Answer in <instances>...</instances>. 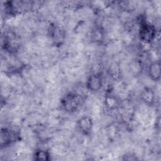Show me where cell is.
Instances as JSON below:
<instances>
[{
	"label": "cell",
	"instance_id": "obj_1",
	"mask_svg": "<svg viewBox=\"0 0 161 161\" xmlns=\"http://www.w3.org/2000/svg\"><path fill=\"white\" fill-rule=\"evenodd\" d=\"M85 97L75 92L67 93L60 100L62 109L67 113H73L76 112L84 103Z\"/></svg>",
	"mask_w": 161,
	"mask_h": 161
},
{
	"label": "cell",
	"instance_id": "obj_2",
	"mask_svg": "<svg viewBox=\"0 0 161 161\" xmlns=\"http://www.w3.org/2000/svg\"><path fill=\"white\" fill-rule=\"evenodd\" d=\"M157 30L155 25L142 20L140 23L138 36L140 41L145 44L152 43L156 38Z\"/></svg>",
	"mask_w": 161,
	"mask_h": 161
},
{
	"label": "cell",
	"instance_id": "obj_3",
	"mask_svg": "<svg viewBox=\"0 0 161 161\" xmlns=\"http://www.w3.org/2000/svg\"><path fill=\"white\" fill-rule=\"evenodd\" d=\"M86 89L92 92L99 91L103 87V79L102 73L95 72L90 74L86 81Z\"/></svg>",
	"mask_w": 161,
	"mask_h": 161
},
{
	"label": "cell",
	"instance_id": "obj_4",
	"mask_svg": "<svg viewBox=\"0 0 161 161\" xmlns=\"http://www.w3.org/2000/svg\"><path fill=\"white\" fill-rule=\"evenodd\" d=\"M94 122L91 116H83L77 119L76 127L78 131L84 135L88 136L92 131Z\"/></svg>",
	"mask_w": 161,
	"mask_h": 161
},
{
	"label": "cell",
	"instance_id": "obj_5",
	"mask_svg": "<svg viewBox=\"0 0 161 161\" xmlns=\"http://www.w3.org/2000/svg\"><path fill=\"white\" fill-rule=\"evenodd\" d=\"M3 45L6 51L12 53L16 52L20 45L17 36L12 32H8L4 35Z\"/></svg>",
	"mask_w": 161,
	"mask_h": 161
},
{
	"label": "cell",
	"instance_id": "obj_6",
	"mask_svg": "<svg viewBox=\"0 0 161 161\" xmlns=\"http://www.w3.org/2000/svg\"><path fill=\"white\" fill-rule=\"evenodd\" d=\"M18 138V135L15 131L8 128H2L1 130L0 142L1 147H5L14 142Z\"/></svg>",
	"mask_w": 161,
	"mask_h": 161
},
{
	"label": "cell",
	"instance_id": "obj_7",
	"mask_svg": "<svg viewBox=\"0 0 161 161\" xmlns=\"http://www.w3.org/2000/svg\"><path fill=\"white\" fill-rule=\"evenodd\" d=\"M160 61L154 60L148 66V75L151 80L155 82H158L161 77Z\"/></svg>",
	"mask_w": 161,
	"mask_h": 161
},
{
	"label": "cell",
	"instance_id": "obj_8",
	"mask_svg": "<svg viewBox=\"0 0 161 161\" xmlns=\"http://www.w3.org/2000/svg\"><path fill=\"white\" fill-rule=\"evenodd\" d=\"M140 98L145 104L148 106H152L155 100L154 91L148 86L143 87L140 93Z\"/></svg>",
	"mask_w": 161,
	"mask_h": 161
},
{
	"label": "cell",
	"instance_id": "obj_9",
	"mask_svg": "<svg viewBox=\"0 0 161 161\" xmlns=\"http://www.w3.org/2000/svg\"><path fill=\"white\" fill-rule=\"evenodd\" d=\"M104 38V31L101 26H96L91 31V40L95 43H99L103 40Z\"/></svg>",
	"mask_w": 161,
	"mask_h": 161
},
{
	"label": "cell",
	"instance_id": "obj_10",
	"mask_svg": "<svg viewBox=\"0 0 161 161\" xmlns=\"http://www.w3.org/2000/svg\"><path fill=\"white\" fill-rule=\"evenodd\" d=\"M104 104L108 109L110 110H113L117 108V107L119 105V102L117 97L111 94H106L105 96Z\"/></svg>",
	"mask_w": 161,
	"mask_h": 161
},
{
	"label": "cell",
	"instance_id": "obj_11",
	"mask_svg": "<svg viewBox=\"0 0 161 161\" xmlns=\"http://www.w3.org/2000/svg\"><path fill=\"white\" fill-rule=\"evenodd\" d=\"M33 159L35 160H50V153L49 152L45 149L38 148L36 149L33 155Z\"/></svg>",
	"mask_w": 161,
	"mask_h": 161
},
{
	"label": "cell",
	"instance_id": "obj_12",
	"mask_svg": "<svg viewBox=\"0 0 161 161\" xmlns=\"http://www.w3.org/2000/svg\"><path fill=\"white\" fill-rule=\"evenodd\" d=\"M50 34L52 35L53 40L56 42H58L60 40L63 39V38L64 37L63 30L57 26H53L51 28Z\"/></svg>",
	"mask_w": 161,
	"mask_h": 161
}]
</instances>
